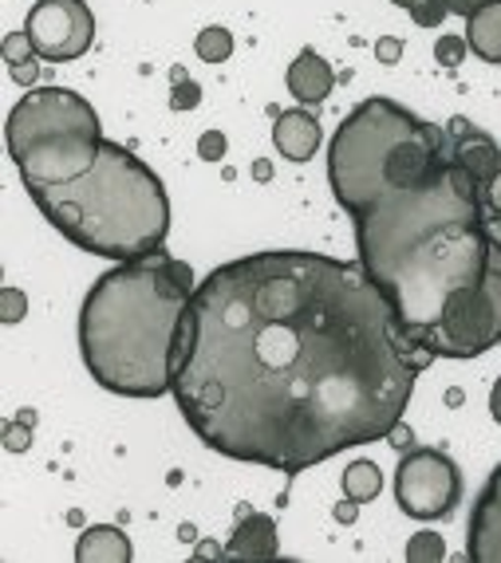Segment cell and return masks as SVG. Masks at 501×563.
I'll use <instances>...</instances> for the list:
<instances>
[{
	"mask_svg": "<svg viewBox=\"0 0 501 563\" xmlns=\"http://www.w3.org/2000/svg\"><path fill=\"white\" fill-rule=\"evenodd\" d=\"M431 363L360 261L253 253L194 288L171 395L202 445L296 477L391 438Z\"/></svg>",
	"mask_w": 501,
	"mask_h": 563,
	"instance_id": "6da1fadb",
	"label": "cell"
},
{
	"mask_svg": "<svg viewBox=\"0 0 501 563\" xmlns=\"http://www.w3.org/2000/svg\"><path fill=\"white\" fill-rule=\"evenodd\" d=\"M356 221L363 273L388 296L399 323L426 343L486 288L498 256L482 181L458 162L415 189L379 198Z\"/></svg>",
	"mask_w": 501,
	"mask_h": 563,
	"instance_id": "7a4b0ae2",
	"label": "cell"
},
{
	"mask_svg": "<svg viewBox=\"0 0 501 563\" xmlns=\"http://www.w3.org/2000/svg\"><path fill=\"white\" fill-rule=\"evenodd\" d=\"M194 288V268L162 249L99 276L79 308V355L87 375L123 398L171 395L178 328Z\"/></svg>",
	"mask_w": 501,
	"mask_h": 563,
	"instance_id": "3957f363",
	"label": "cell"
},
{
	"mask_svg": "<svg viewBox=\"0 0 501 563\" xmlns=\"http://www.w3.org/2000/svg\"><path fill=\"white\" fill-rule=\"evenodd\" d=\"M29 198L76 249L115 264L159 253L171 233L162 178L111 139H104L91 166L76 178L36 186Z\"/></svg>",
	"mask_w": 501,
	"mask_h": 563,
	"instance_id": "277c9868",
	"label": "cell"
},
{
	"mask_svg": "<svg viewBox=\"0 0 501 563\" xmlns=\"http://www.w3.org/2000/svg\"><path fill=\"white\" fill-rule=\"evenodd\" d=\"M450 162L455 134L375 95L340 122L328 146L331 198L356 217L395 189L423 186Z\"/></svg>",
	"mask_w": 501,
	"mask_h": 563,
	"instance_id": "5b68a950",
	"label": "cell"
},
{
	"mask_svg": "<svg viewBox=\"0 0 501 563\" xmlns=\"http://www.w3.org/2000/svg\"><path fill=\"white\" fill-rule=\"evenodd\" d=\"M79 131H104L99 114L84 95L67 91V87H36L9 111L4 146H9V154H17L40 139H59V134Z\"/></svg>",
	"mask_w": 501,
	"mask_h": 563,
	"instance_id": "8992f818",
	"label": "cell"
},
{
	"mask_svg": "<svg viewBox=\"0 0 501 563\" xmlns=\"http://www.w3.org/2000/svg\"><path fill=\"white\" fill-rule=\"evenodd\" d=\"M395 500L411 520H443L462 500V473L443 450H411L399 457Z\"/></svg>",
	"mask_w": 501,
	"mask_h": 563,
	"instance_id": "52a82bcc",
	"label": "cell"
},
{
	"mask_svg": "<svg viewBox=\"0 0 501 563\" xmlns=\"http://www.w3.org/2000/svg\"><path fill=\"white\" fill-rule=\"evenodd\" d=\"M501 343V244L493 256L486 288L458 311L455 320L443 323L423 347L435 358H478Z\"/></svg>",
	"mask_w": 501,
	"mask_h": 563,
	"instance_id": "ba28073f",
	"label": "cell"
},
{
	"mask_svg": "<svg viewBox=\"0 0 501 563\" xmlns=\"http://www.w3.org/2000/svg\"><path fill=\"white\" fill-rule=\"evenodd\" d=\"M32 47L47 64H72L95 44V16L84 0H36L24 20Z\"/></svg>",
	"mask_w": 501,
	"mask_h": 563,
	"instance_id": "9c48e42d",
	"label": "cell"
},
{
	"mask_svg": "<svg viewBox=\"0 0 501 563\" xmlns=\"http://www.w3.org/2000/svg\"><path fill=\"white\" fill-rule=\"evenodd\" d=\"M466 555L473 563H501V465L490 473L470 512Z\"/></svg>",
	"mask_w": 501,
	"mask_h": 563,
	"instance_id": "30bf717a",
	"label": "cell"
},
{
	"mask_svg": "<svg viewBox=\"0 0 501 563\" xmlns=\"http://www.w3.org/2000/svg\"><path fill=\"white\" fill-rule=\"evenodd\" d=\"M446 131L455 134V162L462 169H470L473 178L486 186V181H490L493 174L501 169L498 142H493L486 131H478V126H470L466 119H450V122H446Z\"/></svg>",
	"mask_w": 501,
	"mask_h": 563,
	"instance_id": "8fae6325",
	"label": "cell"
},
{
	"mask_svg": "<svg viewBox=\"0 0 501 563\" xmlns=\"http://www.w3.org/2000/svg\"><path fill=\"white\" fill-rule=\"evenodd\" d=\"M284 84H288V91H293V99L301 107H316V103H324V99L331 95V87H336V71H331V64L320 56V52L304 47L301 56L288 64Z\"/></svg>",
	"mask_w": 501,
	"mask_h": 563,
	"instance_id": "7c38bea8",
	"label": "cell"
},
{
	"mask_svg": "<svg viewBox=\"0 0 501 563\" xmlns=\"http://www.w3.org/2000/svg\"><path fill=\"white\" fill-rule=\"evenodd\" d=\"M320 122L316 114H308L304 107H293V111H281L273 122V142L276 151L288 162H313V154L320 151Z\"/></svg>",
	"mask_w": 501,
	"mask_h": 563,
	"instance_id": "4fadbf2b",
	"label": "cell"
},
{
	"mask_svg": "<svg viewBox=\"0 0 501 563\" xmlns=\"http://www.w3.org/2000/svg\"><path fill=\"white\" fill-rule=\"evenodd\" d=\"M229 555H237V560H273V555H281L273 517H265V512H241L233 540H229Z\"/></svg>",
	"mask_w": 501,
	"mask_h": 563,
	"instance_id": "5bb4252c",
	"label": "cell"
},
{
	"mask_svg": "<svg viewBox=\"0 0 501 563\" xmlns=\"http://www.w3.org/2000/svg\"><path fill=\"white\" fill-rule=\"evenodd\" d=\"M79 563H127L131 560V536L119 525H91L76 544Z\"/></svg>",
	"mask_w": 501,
	"mask_h": 563,
	"instance_id": "9a60e30c",
	"label": "cell"
},
{
	"mask_svg": "<svg viewBox=\"0 0 501 563\" xmlns=\"http://www.w3.org/2000/svg\"><path fill=\"white\" fill-rule=\"evenodd\" d=\"M466 44L486 64H501V0H493L466 20Z\"/></svg>",
	"mask_w": 501,
	"mask_h": 563,
	"instance_id": "2e32d148",
	"label": "cell"
},
{
	"mask_svg": "<svg viewBox=\"0 0 501 563\" xmlns=\"http://www.w3.org/2000/svg\"><path fill=\"white\" fill-rule=\"evenodd\" d=\"M4 64H9V76L20 87H32L40 79V52L32 47L29 32H9L4 36Z\"/></svg>",
	"mask_w": 501,
	"mask_h": 563,
	"instance_id": "e0dca14e",
	"label": "cell"
},
{
	"mask_svg": "<svg viewBox=\"0 0 501 563\" xmlns=\"http://www.w3.org/2000/svg\"><path fill=\"white\" fill-rule=\"evenodd\" d=\"M344 497L356 500V505H368V500L379 497V488H383V473H379L375 461L360 457V461H351L348 470H344Z\"/></svg>",
	"mask_w": 501,
	"mask_h": 563,
	"instance_id": "ac0fdd59",
	"label": "cell"
},
{
	"mask_svg": "<svg viewBox=\"0 0 501 563\" xmlns=\"http://www.w3.org/2000/svg\"><path fill=\"white\" fill-rule=\"evenodd\" d=\"M194 52H198V59H206V64H226V59L233 56V32L221 29V24H209V29H202L198 40H194Z\"/></svg>",
	"mask_w": 501,
	"mask_h": 563,
	"instance_id": "d6986e66",
	"label": "cell"
},
{
	"mask_svg": "<svg viewBox=\"0 0 501 563\" xmlns=\"http://www.w3.org/2000/svg\"><path fill=\"white\" fill-rule=\"evenodd\" d=\"M446 555V540L438 532H415L407 540V560L411 563H435Z\"/></svg>",
	"mask_w": 501,
	"mask_h": 563,
	"instance_id": "ffe728a7",
	"label": "cell"
},
{
	"mask_svg": "<svg viewBox=\"0 0 501 563\" xmlns=\"http://www.w3.org/2000/svg\"><path fill=\"white\" fill-rule=\"evenodd\" d=\"M171 84H174V91H171V107H174V111H194V107L202 103V87L194 84V79H189L182 67H174V71H171Z\"/></svg>",
	"mask_w": 501,
	"mask_h": 563,
	"instance_id": "44dd1931",
	"label": "cell"
},
{
	"mask_svg": "<svg viewBox=\"0 0 501 563\" xmlns=\"http://www.w3.org/2000/svg\"><path fill=\"white\" fill-rule=\"evenodd\" d=\"M29 316V300H24V291L20 288H0V320L4 323H20Z\"/></svg>",
	"mask_w": 501,
	"mask_h": 563,
	"instance_id": "7402d4cb",
	"label": "cell"
},
{
	"mask_svg": "<svg viewBox=\"0 0 501 563\" xmlns=\"http://www.w3.org/2000/svg\"><path fill=\"white\" fill-rule=\"evenodd\" d=\"M466 36H438L435 40V59L443 67H462V59H466Z\"/></svg>",
	"mask_w": 501,
	"mask_h": 563,
	"instance_id": "603a6c76",
	"label": "cell"
},
{
	"mask_svg": "<svg viewBox=\"0 0 501 563\" xmlns=\"http://www.w3.org/2000/svg\"><path fill=\"white\" fill-rule=\"evenodd\" d=\"M446 16H450L446 0H423V4H415V9H411V20H415L418 29H438Z\"/></svg>",
	"mask_w": 501,
	"mask_h": 563,
	"instance_id": "cb8c5ba5",
	"label": "cell"
},
{
	"mask_svg": "<svg viewBox=\"0 0 501 563\" xmlns=\"http://www.w3.org/2000/svg\"><path fill=\"white\" fill-rule=\"evenodd\" d=\"M198 158L202 162H221L226 158V134L221 131H206L198 139Z\"/></svg>",
	"mask_w": 501,
	"mask_h": 563,
	"instance_id": "d4e9b609",
	"label": "cell"
},
{
	"mask_svg": "<svg viewBox=\"0 0 501 563\" xmlns=\"http://www.w3.org/2000/svg\"><path fill=\"white\" fill-rule=\"evenodd\" d=\"M375 59L383 67L399 64V59H403V40H399V36H379L375 40Z\"/></svg>",
	"mask_w": 501,
	"mask_h": 563,
	"instance_id": "484cf974",
	"label": "cell"
},
{
	"mask_svg": "<svg viewBox=\"0 0 501 563\" xmlns=\"http://www.w3.org/2000/svg\"><path fill=\"white\" fill-rule=\"evenodd\" d=\"M482 201H486V209H490V217H501V169L482 186Z\"/></svg>",
	"mask_w": 501,
	"mask_h": 563,
	"instance_id": "4316f807",
	"label": "cell"
},
{
	"mask_svg": "<svg viewBox=\"0 0 501 563\" xmlns=\"http://www.w3.org/2000/svg\"><path fill=\"white\" fill-rule=\"evenodd\" d=\"M486 4H493V0H446L450 16H466V20H470L478 9H486Z\"/></svg>",
	"mask_w": 501,
	"mask_h": 563,
	"instance_id": "83f0119b",
	"label": "cell"
},
{
	"mask_svg": "<svg viewBox=\"0 0 501 563\" xmlns=\"http://www.w3.org/2000/svg\"><path fill=\"white\" fill-rule=\"evenodd\" d=\"M356 517H360V512H356V500L344 497V505H336V520H340V525H351Z\"/></svg>",
	"mask_w": 501,
	"mask_h": 563,
	"instance_id": "f1b7e54d",
	"label": "cell"
},
{
	"mask_svg": "<svg viewBox=\"0 0 501 563\" xmlns=\"http://www.w3.org/2000/svg\"><path fill=\"white\" fill-rule=\"evenodd\" d=\"M490 413H493V422L501 426V375H498V383H493V390H490Z\"/></svg>",
	"mask_w": 501,
	"mask_h": 563,
	"instance_id": "f546056e",
	"label": "cell"
},
{
	"mask_svg": "<svg viewBox=\"0 0 501 563\" xmlns=\"http://www.w3.org/2000/svg\"><path fill=\"white\" fill-rule=\"evenodd\" d=\"M253 178L257 181H269V162H257V166H253Z\"/></svg>",
	"mask_w": 501,
	"mask_h": 563,
	"instance_id": "4dcf8cb0",
	"label": "cell"
},
{
	"mask_svg": "<svg viewBox=\"0 0 501 563\" xmlns=\"http://www.w3.org/2000/svg\"><path fill=\"white\" fill-rule=\"evenodd\" d=\"M490 236L501 244V217H490Z\"/></svg>",
	"mask_w": 501,
	"mask_h": 563,
	"instance_id": "1f68e13d",
	"label": "cell"
},
{
	"mask_svg": "<svg viewBox=\"0 0 501 563\" xmlns=\"http://www.w3.org/2000/svg\"><path fill=\"white\" fill-rule=\"evenodd\" d=\"M391 4H399V9H415V4H423V0H391Z\"/></svg>",
	"mask_w": 501,
	"mask_h": 563,
	"instance_id": "d6a6232c",
	"label": "cell"
}]
</instances>
